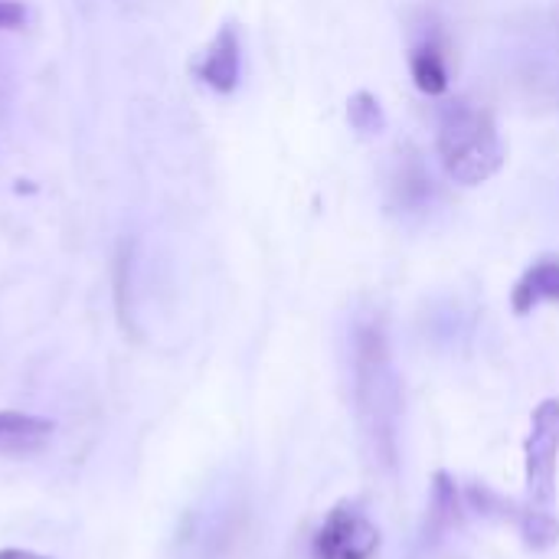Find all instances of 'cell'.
Segmentation results:
<instances>
[{
  "mask_svg": "<svg viewBox=\"0 0 559 559\" xmlns=\"http://www.w3.org/2000/svg\"><path fill=\"white\" fill-rule=\"evenodd\" d=\"M350 377H354L350 380L354 419L364 452L377 472L393 478L400 468V439H403V386L380 318H364L354 328Z\"/></svg>",
  "mask_w": 559,
  "mask_h": 559,
  "instance_id": "1",
  "label": "cell"
},
{
  "mask_svg": "<svg viewBox=\"0 0 559 559\" xmlns=\"http://www.w3.org/2000/svg\"><path fill=\"white\" fill-rule=\"evenodd\" d=\"M559 475V400H544L531 416L524 442V485L518 531L531 550H550L559 540L557 518Z\"/></svg>",
  "mask_w": 559,
  "mask_h": 559,
  "instance_id": "2",
  "label": "cell"
},
{
  "mask_svg": "<svg viewBox=\"0 0 559 559\" xmlns=\"http://www.w3.org/2000/svg\"><path fill=\"white\" fill-rule=\"evenodd\" d=\"M436 151L445 174L462 187L488 183L504 167V144L488 108L455 98L439 115Z\"/></svg>",
  "mask_w": 559,
  "mask_h": 559,
  "instance_id": "3",
  "label": "cell"
},
{
  "mask_svg": "<svg viewBox=\"0 0 559 559\" xmlns=\"http://www.w3.org/2000/svg\"><path fill=\"white\" fill-rule=\"evenodd\" d=\"M380 550V527L354 501L334 504L311 537L314 559H373Z\"/></svg>",
  "mask_w": 559,
  "mask_h": 559,
  "instance_id": "4",
  "label": "cell"
},
{
  "mask_svg": "<svg viewBox=\"0 0 559 559\" xmlns=\"http://www.w3.org/2000/svg\"><path fill=\"white\" fill-rule=\"evenodd\" d=\"M239 69H242V46H239V33L233 23L219 26V33L213 36V43L203 49L200 62H197V79L203 85H210L219 95H229L239 85Z\"/></svg>",
  "mask_w": 559,
  "mask_h": 559,
  "instance_id": "5",
  "label": "cell"
},
{
  "mask_svg": "<svg viewBox=\"0 0 559 559\" xmlns=\"http://www.w3.org/2000/svg\"><path fill=\"white\" fill-rule=\"evenodd\" d=\"M465 514H468V504H465V495H462L459 481L452 475L439 472L436 485H432V501H429L423 540L426 544H439V540L452 537L465 524Z\"/></svg>",
  "mask_w": 559,
  "mask_h": 559,
  "instance_id": "6",
  "label": "cell"
},
{
  "mask_svg": "<svg viewBox=\"0 0 559 559\" xmlns=\"http://www.w3.org/2000/svg\"><path fill=\"white\" fill-rule=\"evenodd\" d=\"M540 305H559V255L534 262L511 292V308L518 314H531Z\"/></svg>",
  "mask_w": 559,
  "mask_h": 559,
  "instance_id": "7",
  "label": "cell"
},
{
  "mask_svg": "<svg viewBox=\"0 0 559 559\" xmlns=\"http://www.w3.org/2000/svg\"><path fill=\"white\" fill-rule=\"evenodd\" d=\"M56 432V423L36 413L20 409H0V452L23 455L43 449Z\"/></svg>",
  "mask_w": 559,
  "mask_h": 559,
  "instance_id": "8",
  "label": "cell"
},
{
  "mask_svg": "<svg viewBox=\"0 0 559 559\" xmlns=\"http://www.w3.org/2000/svg\"><path fill=\"white\" fill-rule=\"evenodd\" d=\"M409 72L423 95H445L449 92V59L445 46L436 33L423 36L409 52Z\"/></svg>",
  "mask_w": 559,
  "mask_h": 559,
  "instance_id": "9",
  "label": "cell"
},
{
  "mask_svg": "<svg viewBox=\"0 0 559 559\" xmlns=\"http://www.w3.org/2000/svg\"><path fill=\"white\" fill-rule=\"evenodd\" d=\"M393 197L406 210H423L426 200L432 197V177H429V170H426L419 154H406L400 160L396 177H393Z\"/></svg>",
  "mask_w": 559,
  "mask_h": 559,
  "instance_id": "10",
  "label": "cell"
},
{
  "mask_svg": "<svg viewBox=\"0 0 559 559\" xmlns=\"http://www.w3.org/2000/svg\"><path fill=\"white\" fill-rule=\"evenodd\" d=\"M347 121L367 141L370 138H380L386 131V111H383L380 98L373 92H367V88H360V92H354L347 98Z\"/></svg>",
  "mask_w": 559,
  "mask_h": 559,
  "instance_id": "11",
  "label": "cell"
},
{
  "mask_svg": "<svg viewBox=\"0 0 559 559\" xmlns=\"http://www.w3.org/2000/svg\"><path fill=\"white\" fill-rule=\"evenodd\" d=\"M26 23V7L16 0H0V29H20Z\"/></svg>",
  "mask_w": 559,
  "mask_h": 559,
  "instance_id": "12",
  "label": "cell"
},
{
  "mask_svg": "<svg viewBox=\"0 0 559 559\" xmlns=\"http://www.w3.org/2000/svg\"><path fill=\"white\" fill-rule=\"evenodd\" d=\"M0 559H49V557L33 554V550H20V547H7V550H0Z\"/></svg>",
  "mask_w": 559,
  "mask_h": 559,
  "instance_id": "13",
  "label": "cell"
}]
</instances>
